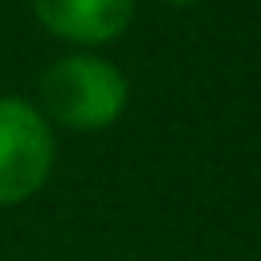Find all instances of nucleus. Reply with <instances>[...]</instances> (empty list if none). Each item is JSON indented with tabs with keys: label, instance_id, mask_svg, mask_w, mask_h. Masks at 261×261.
<instances>
[{
	"label": "nucleus",
	"instance_id": "obj_1",
	"mask_svg": "<svg viewBox=\"0 0 261 261\" xmlns=\"http://www.w3.org/2000/svg\"><path fill=\"white\" fill-rule=\"evenodd\" d=\"M126 98H130V86L122 69L98 53L57 57L41 77V102L49 122L73 135H94L114 126L126 110Z\"/></svg>",
	"mask_w": 261,
	"mask_h": 261
},
{
	"label": "nucleus",
	"instance_id": "obj_2",
	"mask_svg": "<svg viewBox=\"0 0 261 261\" xmlns=\"http://www.w3.org/2000/svg\"><path fill=\"white\" fill-rule=\"evenodd\" d=\"M53 159H57V143L49 118L33 102L4 94L0 98V208L37 196L53 171Z\"/></svg>",
	"mask_w": 261,
	"mask_h": 261
},
{
	"label": "nucleus",
	"instance_id": "obj_3",
	"mask_svg": "<svg viewBox=\"0 0 261 261\" xmlns=\"http://www.w3.org/2000/svg\"><path fill=\"white\" fill-rule=\"evenodd\" d=\"M29 4L45 33L82 49L118 41L135 16V0H29Z\"/></svg>",
	"mask_w": 261,
	"mask_h": 261
},
{
	"label": "nucleus",
	"instance_id": "obj_4",
	"mask_svg": "<svg viewBox=\"0 0 261 261\" xmlns=\"http://www.w3.org/2000/svg\"><path fill=\"white\" fill-rule=\"evenodd\" d=\"M163 4H175V8H184V4H196V0H163Z\"/></svg>",
	"mask_w": 261,
	"mask_h": 261
}]
</instances>
